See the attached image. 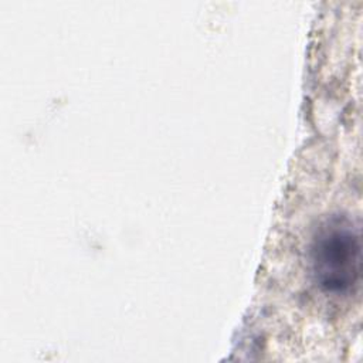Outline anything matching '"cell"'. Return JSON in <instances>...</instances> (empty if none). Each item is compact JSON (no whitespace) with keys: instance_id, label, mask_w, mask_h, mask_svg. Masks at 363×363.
<instances>
[{"instance_id":"1","label":"cell","mask_w":363,"mask_h":363,"mask_svg":"<svg viewBox=\"0 0 363 363\" xmlns=\"http://www.w3.org/2000/svg\"><path fill=\"white\" fill-rule=\"evenodd\" d=\"M309 264L315 285L325 294L340 296L359 285V234L349 218L333 216L322 223L311 242Z\"/></svg>"}]
</instances>
